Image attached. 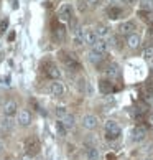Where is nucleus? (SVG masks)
<instances>
[{"mask_svg":"<svg viewBox=\"0 0 153 160\" xmlns=\"http://www.w3.org/2000/svg\"><path fill=\"white\" fill-rule=\"evenodd\" d=\"M82 127L87 129V130H92V129H96L99 126V119H97V116H94V114H86V116H82Z\"/></svg>","mask_w":153,"mask_h":160,"instance_id":"4","label":"nucleus"},{"mask_svg":"<svg viewBox=\"0 0 153 160\" xmlns=\"http://www.w3.org/2000/svg\"><path fill=\"white\" fill-rule=\"evenodd\" d=\"M140 10L153 12V0H140Z\"/></svg>","mask_w":153,"mask_h":160,"instance_id":"22","label":"nucleus"},{"mask_svg":"<svg viewBox=\"0 0 153 160\" xmlns=\"http://www.w3.org/2000/svg\"><path fill=\"white\" fill-rule=\"evenodd\" d=\"M133 30H135V23L132 22V20H127V22H123L122 25L119 27V32L122 33V35H132L133 33Z\"/></svg>","mask_w":153,"mask_h":160,"instance_id":"14","label":"nucleus"},{"mask_svg":"<svg viewBox=\"0 0 153 160\" xmlns=\"http://www.w3.org/2000/svg\"><path fill=\"white\" fill-rule=\"evenodd\" d=\"M96 33H97V37H99V38L107 37V35H109V27H105V25H99V27H97V30H96Z\"/></svg>","mask_w":153,"mask_h":160,"instance_id":"24","label":"nucleus"},{"mask_svg":"<svg viewBox=\"0 0 153 160\" xmlns=\"http://www.w3.org/2000/svg\"><path fill=\"white\" fill-rule=\"evenodd\" d=\"M143 58L145 60H153V46H148V48H145V51H143Z\"/></svg>","mask_w":153,"mask_h":160,"instance_id":"28","label":"nucleus"},{"mask_svg":"<svg viewBox=\"0 0 153 160\" xmlns=\"http://www.w3.org/2000/svg\"><path fill=\"white\" fill-rule=\"evenodd\" d=\"M107 15H109V18H112V20H117L119 17L122 15V10L120 8H114V7H110L107 10Z\"/></svg>","mask_w":153,"mask_h":160,"instance_id":"23","label":"nucleus"},{"mask_svg":"<svg viewBox=\"0 0 153 160\" xmlns=\"http://www.w3.org/2000/svg\"><path fill=\"white\" fill-rule=\"evenodd\" d=\"M25 150H26V153L28 155H36V153L40 152V142H38V139L36 137H28L26 140H25Z\"/></svg>","mask_w":153,"mask_h":160,"instance_id":"3","label":"nucleus"},{"mask_svg":"<svg viewBox=\"0 0 153 160\" xmlns=\"http://www.w3.org/2000/svg\"><path fill=\"white\" fill-rule=\"evenodd\" d=\"M56 37L60 38V40L64 38V28H58V30H56Z\"/></svg>","mask_w":153,"mask_h":160,"instance_id":"30","label":"nucleus"},{"mask_svg":"<svg viewBox=\"0 0 153 160\" xmlns=\"http://www.w3.org/2000/svg\"><path fill=\"white\" fill-rule=\"evenodd\" d=\"M69 114V112H68V109L66 108H64V106H60V108H56V117H58V119H63V117L64 116H68Z\"/></svg>","mask_w":153,"mask_h":160,"instance_id":"26","label":"nucleus"},{"mask_svg":"<svg viewBox=\"0 0 153 160\" xmlns=\"http://www.w3.org/2000/svg\"><path fill=\"white\" fill-rule=\"evenodd\" d=\"M122 2H123V3H133L135 0H122Z\"/></svg>","mask_w":153,"mask_h":160,"instance_id":"34","label":"nucleus"},{"mask_svg":"<svg viewBox=\"0 0 153 160\" xmlns=\"http://www.w3.org/2000/svg\"><path fill=\"white\" fill-rule=\"evenodd\" d=\"M145 135H146V129L145 126H135L132 129V139L135 142H140V140H143L145 139Z\"/></svg>","mask_w":153,"mask_h":160,"instance_id":"11","label":"nucleus"},{"mask_svg":"<svg viewBox=\"0 0 153 160\" xmlns=\"http://www.w3.org/2000/svg\"><path fill=\"white\" fill-rule=\"evenodd\" d=\"M87 58H89V61H91V63H94V64L101 63V60H102V56H101V55H97V53H94L92 50L89 51V55H87Z\"/></svg>","mask_w":153,"mask_h":160,"instance_id":"25","label":"nucleus"},{"mask_svg":"<svg viewBox=\"0 0 153 160\" xmlns=\"http://www.w3.org/2000/svg\"><path fill=\"white\" fill-rule=\"evenodd\" d=\"M7 27H8V20L7 18L0 20V33H3L5 30H7Z\"/></svg>","mask_w":153,"mask_h":160,"instance_id":"29","label":"nucleus"},{"mask_svg":"<svg viewBox=\"0 0 153 160\" xmlns=\"http://www.w3.org/2000/svg\"><path fill=\"white\" fill-rule=\"evenodd\" d=\"M104 130H105V139L107 140H117L122 135V127L119 126V122H115V121L105 122Z\"/></svg>","mask_w":153,"mask_h":160,"instance_id":"1","label":"nucleus"},{"mask_svg":"<svg viewBox=\"0 0 153 160\" xmlns=\"http://www.w3.org/2000/svg\"><path fill=\"white\" fill-rule=\"evenodd\" d=\"M82 32H84V43L89 45L92 48V46L96 45V41L99 40L96 30H92V28H82Z\"/></svg>","mask_w":153,"mask_h":160,"instance_id":"6","label":"nucleus"},{"mask_svg":"<svg viewBox=\"0 0 153 160\" xmlns=\"http://www.w3.org/2000/svg\"><path fill=\"white\" fill-rule=\"evenodd\" d=\"M138 15L142 17V20L146 22L148 25H153V12H145V10H138Z\"/></svg>","mask_w":153,"mask_h":160,"instance_id":"21","label":"nucleus"},{"mask_svg":"<svg viewBox=\"0 0 153 160\" xmlns=\"http://www.w3.org/2000/svg\"><path fill=\"white\" fill-rule=\"evenodd\" d=\"M73 41H74V45H84V32H82V28H76L74 30V35H73Z\"/></svg>","mask_w":153,"mask_h":160,"instance_id":"18","label":"nucleus"},{"mask_svg":"<svg viewBox=\"0 0 153 160\" xmlns=\"http://www.w3.org/2000/svg\"><path fill=\"white\" fill-rule=\"evenodd\" d=\"M150 68H151V71H153V60H150Z\"/></svg>","mask_w":153,"mask_h":160,"instance_id":"35","label":"nucleus"},{"mask_svg":"<svg viewBox=\"0 0 153 160\" xmlns=\"http://www.w3.org/2000/svg\"><path fill=\"white\" fill-rule=\"evenodd\" d=\"M3 149H5V144H3V142H2V140H0V153H2V152H3Z\"/></svg>","mask_w":153,"mask_h":160,"instance_id":"32","label":"nucleus"},{"mask_svg":"<svg viewBox=\"0 0 153 160\" xmlns=\"http://www.w3.org/2000/svg\"><path fill=\"white\" fill-rule=\"evenodd\" d=\"M56 132H58V135H61V137H64V135H66V132H68V129L61 124V121L56 122Z\"/></svg>","mask_w":153,"mask_h":160,"instance_id":"27","label":"nucleus"},{"mask_svg":"<svg viewBox=\"0 0 153 160\" xmlns=\"http://www.w3.org/2000/svg\"><path fill=\"white\" fill-rule=\"evenodd\" d=\"M17 121H18L20 126L26 127V126H30V124H31V114H30L28 111L22 109V111L18 112V116H17Z\"/></svg>","mask_w":153,"mask_h":160,"instance_id":"10","label":"nucleus"},{"mask_svg":"<svg viewBox=\"0 0 153 160\" xmlns=\"http://www.w3.org/2000/svg\"><path fill=\"white\" fill-rule=\"evenodd\" d=\"M86 2L89 3V5H96V3H97V0H86Z\"/></svg>","mask_w":153,"mask_h":160,"instance_id":"33","label":"nucleus"},{"mask_svg":"<svg viewBox=\"0 0 153 160\" xmlns=\"http://www.w3.org/2000/svg\"><path fill=\"white\" fill-rule=\"evenodd\" d=\"M140 43H142V40H140V37L137 33H132V35H128V37H127V46H128V48L135 50V48H138V46H140Z\"/></svg>","mask_w":153,"mask_h":160,"instance_id":"16","label":"nucleus"},{"mask_svg":"<svg viewBox=\"0 0 153 160\" xmlns=\"http://www.w3.org/2000/svg\"><path fill=\"white\" fill-rule=\"evenodd\" d=\"M146 160H151V158H146Z\"/></svg>","mask_w":153,"mask_h":160,"instance_id":"36","label":"nucleus"},{"mask_svg":"<svg viewBox=\"0 0 153 160\" xmlns=\"http://www.w3.org/2000/svg\"><path fill=\"white\" fill-rule=\"evenodd\" d=\"M61 124H63V126L66 127L68 130H71V129L74 127V124H76V121H74V116H71V114L64 116L63 119H61Z\"/></svg>","mask_w":153,"mask_h":160,"instance_id":"20","label":"nucleus"},{"mask_svg":"<svg viewBox=\"0 0 153 160\" xmlns=\"http://www.w3.org/2000/svg\"><path fill=\"white\" fill-rule=\"evenodd\" d=\"M71 17H73V7L69 3H63L60 8H58V18H60V22L63 23H66L71 20Z\"/></svg>","mask_w":153,"mask_h":160,"instance_id":"2","label":"nucleus"},{"mask_svg":"<svg viewBox=\"0 0 153 160\" xmlns=\"http://www.w3.org/2000/svg\"><path fill=\"white\" fill-rule=\"evenodd\" d=\"M86 157H87V160H99L101 153H99V150L96 149V147H87L86 149Z\"/></svg>","mask_w":153,"mask_h":160,"instance_id":"19","label":"nucleus"},{"mask_svg":"<svg viewBox=\"0 0 153 160\" xmlns=\"http://www.w3.org/2000/svg\"><path fill=\"white\" fill-rule=\"evenodd\" d=\"M63 61H64V64H66V68H69V69L76 71V69L81 68L78 58H76L74 55H69V53H64V55H63Z\"/></svg>","mask_w":153,"mask_h":160,"instance_id":"7","label":"nucleus"},{"mask_svg":"<svg viewBox=\"0 0 153 160\" xmlns=\"http://www.w3.org/2000/svg\"><path fill=\"white\" fill-rule=\"evenodd\" d=\"M15 114H18V106H17L15 101H8L3 106V116L7 117H13Z\"/></svg>","mask_w":153,"mask_h":160,"instance_id":"9","label":"nucleus"},{"mask_svg":"<svg viewBox=\"0 0 153 160\" xmlns=\"http://www.w3.org/2000/svg\"><path fill=\"white\" fill-rule=\"evenodd\" d=\"M148 124H150L151 129H153V114H150V116H148Z\"/></svg>","mask_w":153,"mask_h":160,"instance_id":"31","label":"nucleus"},{"mask_svg":"<svg viewBox=\"0 0 153 160\" xmlns=\"http://www.w3.org/2000/svg\"><path fill=\"white\" fill-rule=\"evenodd\" d=\"M99 91L102 94H110V92H114V84L109 79H101L99 81Z\"/></svg>","mask_w":153,"mask_h":160,"instance_id":"15","label":"nucleus"},{"mask_svg":"<svg viewBox=\"0 0 153 160\" xmlns=\"http://www.w3.org/2000/svg\"><path fill=\"white\" fill-rule=\"evenodd\" d=\"M104 73L107 74L109 78H117V76L120 74V68H119V64H115V63H109L107 66H105Z\"/></svg>","mask_w":153,"mask_h":160,"instance_id":"12","label":"nucleus"},{"mask_svg":"<svg viewBox=\"0 0 153 160\" xmlns=\"http://www.w3.org/2000/svg\"><path fill=\"white\" fill-rule=\"evenodd\" d=\"M46 74H48L51 79H55V81L61 78V71H60V68H58L56 64H53V63H50L48 66H46Z\"/></svg>","mask_w":153,"mask_h":160,"instance_id":"13","label":"nucleus"},{"mask_svg":"<svg viewBox=\"0 0 153 160\" xmlns=\"http://www.w3.org/2000/svg\"><path fill=\"white\" fill-rule=\"evenodd\" d=\"M64 91H66V89H64V84L60 79L53 81L50 84V94H51V96H55V98H61L64 94Z\"/></svg>","mask_w":153,"mask_h":160,"instance_id":"5","label":"nucleus"},{"mask_svg":"<svg viewBox=\"0 0 153 160\" xmlns=\"http://www.w3.org/2000/svg\"><path fill=\"white\" fill-rule=\"evenodd\" d=\"M91 50H92L94 53H97V55L104 56L105 53L109 51V43H107V41H105L104 38H99V40L96 41V45H94V46H92Z\"/></svg>","mask_w":153,"mask_h":160,"instance_id":"8","label":"nucleus"},{"mask_svg":"<svg viewBox=\"0 0 153 160\" xmlns=\"http://www.w3.org/2000/svg\"><path fill=\"white\" fill-rule=\"evenodd\" d=\"M0 129H2L3 132H10V130L13 129V121H12V117L3 116L2 119H0Z\"/></svg>","mask_w":153,"mask_h":160,"instance_id":"17","label":"nucleus"}]
</instances>
